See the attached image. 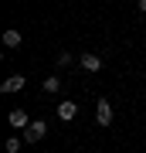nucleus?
<instances>
[{"label": "nucleus", "instance_id": "obj_1", "mask_svg": "<svg viewBox=\"0 0 146 153\" xmlns=\"http://www.w3.org/2000/svg\"><path fill=\"white\" fill-rule=\"evenodd\" d=\"M95 123L102 126V129L112 126V102H109V99H99L95 102Z\"/></svg>", "mask_w": 146, "mask_h": 153}, {"label": "nucleus", "instance_id": "obj_2", "mask_svg": "<svg viewBox=\"0 0 146 153\" xmlns=\"http://www.w3.org/2000/svg\"><path fill=\"white\" fill-rule=\"evenodd\" d=\"M44 133H48V123H44V119H34V123L24 129V140H27V143H38V140H44Z\"/></svg>", "mask_w": 146, "mask_h": 153}, {"label": "nucleus", "instance_id": "obj_3", "mask_svg": "<svg viewBox=\"0 0 146 153\" xmlns=\"http://www.w3.org/2000/svg\"><path fill=\"white\" fill-rule=\"evenodd\" d=\"M78 65H82V68H85V71H88V75H95V71H102V58H99V55H95V51H85V55H82V58H78Z\"/></svg>", "mask_w": 146, "mask_h": 153}, {"label": "nucleus", "instance_id": "obj_4", "mask_svg": "<svg viewBox=\"0 0 146 153\" xmlns=\"http://www.w3.org/2000/svg\"><path fill=\"white\" fill-rule=\"evenodd\" d=\"M24 85H27L24 75H10V78H4V82H0V92H4V95H14V92H21Z\"/></svg>", "mask_w": 146, "mask_h": 153}, {"label": "nucleus", "instance_id": "obj_5", "mask_svg": "<svg viewBox=\"0 0 146 153\" xmlns=\"http://www.w3.org/2000/svg\"><path fill=\"white\" fill-rule=\"evenodd\" d=\"M7 123H10V129H27V126H31V119H27V112L24 109H10V116H7Z\"/></svg>", "mask_w": 146, "mask_h": 153}, {"label": "nucleus", "instance_id": "obj_6", "mask_svg": "<svg viewBox=\"0 0 146 153\" xmlns=\"http://www.w3.org/2000/svg\"><path fill=\"white\" fill-rule=\"evenodd\" d=\"M75 116H78V105L71 102V99H65V102H58V119H61V123H71Z\"/></svg>", "mask_w": 146, "mask_h": 153}, {"label": "nucleus", "instance_id": "obj_7", "mask_svg": "<svg viewBox=\"0 0 146 153\" xmlns=\"http://www.w3.org/2000/svg\"><path fill=\"white\" fill-rule=\"evenodd\" d=\"M4 48H21V31H17V27H7L4 31Z\"/></svg>", "mask_w": 146, "mask_h": 153}, {"label": "nucleus", "instance_id": "obj_8", "mask_svg": "<svg viewBox=\"0 0 146 153\" xmlns=\"http://www.w3.org/2000/svg\"><path fill=\"white\" fill-rule=\"evenodd\" d=\"M41 88H44V92H48V95H54V92H58V88H61V78H44V82H41Z\"/></svg>", "mask_w": 146, "mask_h": 153}, {"label": "nucleus", "instance_id": "obj_9", "mask_svg": "<svg viewBox=\"0 0 146 153\" xmlns=\"http://www.w3.org/2000/svg\"><path fill=\"white\" fill-rule=\"evenodd\" d=\"M4 150L7 153H17V150H21V136H10V140L4 143Z\"/></svg>", "mask_w": 146, "mask_h": 153}, {"label": "nucleus", "instance_id": "obj_10", "mask_svg": "<svg viewBox=\"0 0 146 153\" xmlns=\"http://www.w3.org/2000/svg\"><path fill=\"white\" fill-rule=\"evenodd\" d=\"M58 65H61V68L71 65V51H58Z\"/></svg>", "mask_w": 146, "mask_h": 153}, {"label": "nucleus", "instance_id": "obj_11", "mask_svg": "<svg viewBox=\"0 0 146 153\" xmlns=\"http://www.w3.org/2000/svg\"><path fill=\"white\" fill-rule=\"evenodd\" d=\"M139 10H143V14H146V0H139Z\"/></svg>", "mask_w": 146, "mask_h": 153}]
</instances>
